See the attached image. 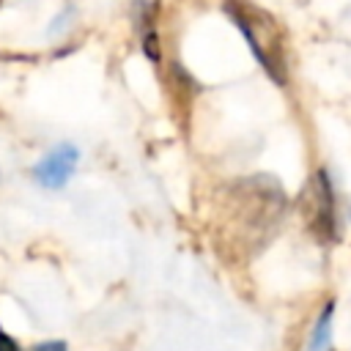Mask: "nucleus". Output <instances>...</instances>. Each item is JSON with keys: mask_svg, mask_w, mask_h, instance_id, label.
<instances>
[{"mask_svg": "<svg viewBox=\"0 0 351 351\" xmlns=\"http://www.w3.org/2000/svg\"><path fill=\"white\" fill-rule=\"evenodd\" d=\"M77 162H80V151H77L74 145L63 143V145L52 148L49 154H44V159L33 167V176H36V181H38L41 186H47V189H60V186L71 178Z\"/></svg>", "mask_w": 351, "mask_h": 351, "instance_id": "obj_1", "label": "nucleus"}, {"mask_svg": "<svg viewBox=\"0 0 351 351\" xmlns=\"http://www.w3.org/2000/svg\"><path fill=\"white\" fill-rule=\"evenodd\" d=\"M329 318H332V304L324 310V318L315 324V335H313V340H310V346H313V348H315V346H326V343H329V337H326V332H329V329H326V326H329Z\"/></svg>", "mask_w": 351, "mask_h": 351, "instance_id": "obj_2", "label": "nucleus"}]
</instances>
